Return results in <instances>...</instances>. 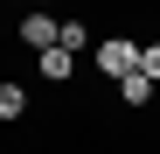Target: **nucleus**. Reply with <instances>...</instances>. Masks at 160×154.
Returning a JSON list of instances; mask_svg holds the SVG:
<instances>
[{"mask_svg": "<svg viewBox=\"0 0 160 154\" xmlns=\"http://www.w3.org/2000/svg\"><path fill=\"white\" fill-rule=\"evenodd\" d=\"M91 63H98L104 77H118V84H125V77L139 70V49H132V42H118V35H112V42H98V49H91Z\"/></svg>", "mask_w": 160, "mask_h": 154, "instance_id": "nucleus-1", "label": "nucleus"}, {"mask_svg": "<svg viewBox=\"0 0 160 154\" xmlns=\"http://www.w3.org/2000/svg\"><path fill=\"white\" fill-rule=\"evenodd\" d=\"M56 35H63V21H49V14H28V21H21V42H28L35 56H49V49H56Z\"/></svg>", "mask_w": 160, "mask_h": 154, "instance_id": "nucleus-2", "label": "nucleus"}, {"mask_svg": "<svg viewBox=\"0 0 160 154\" xmlns=\"http://www.w3.org/2000/svg\"><path fill=\"white\" fill-rule=\"evenodd\" d=\"M56 49H70V56H84V49H91V28H84V21H63V35H56Z\"/></svg>", "mask_w": 160, "mask_h": 154, "instance_id": "nucleus-3", "label": "nucleus"}, {"mask_svg": "<svg viewBox=\"0 0 160 154\" xmlns=\"http://www.w3.org/2000/svg\"><path fill=\"white\" fill-rule=\"evenodd\" d=\"M70 70H77V56H70V49H49V56H42V77H49V84H63Z\"/></svg>", "mask_w": 160, "mask_h": 154, "instance_id": "nucleus-4", "label": "nucleus"}, {"mask_svg": "<svg viewBox=\"0 0 160 154\" xmlns=\"http://www.w3.org/2000/svg\"><path fill=\"white\" fill-rule=\"evenodd\" d=\"M118 91H125V105H146V98H153V77H146V70H132Z\"/></svg>", "mask_w": 160, "mask_h": 154, "instance_id": "nucleus-5", "label": "nucleus"}, {"mask_svg": "<svg viewBox=\"0 0 160 154\" xmlns=\"http://www.w3.org/2000/svg\"><path fill=\"white\" fill-rule=\"evenodd\" d=\"M21 105H28V91H21V84H0V119H21Z\"/></svg>", "mask_w": 160, "mask_h": 154, "instance_id": "nucleus-6", "label": "nucleus"}, {"mask_svg": "<svg viewBox=\"0 0 160 154\" xmlns=\"http://www.w3.org/2000/svg\"><path fill=\"white\" fill-rule=\"evenodd\" d=\"M139 70L153 77V84H160V42H146V49H139Z\"/></svg>", "mask_w": 160, "mask_h": 154, "instance_id": "nucleus-7", "label": "nucleus"}]
</instances>
